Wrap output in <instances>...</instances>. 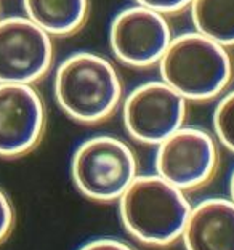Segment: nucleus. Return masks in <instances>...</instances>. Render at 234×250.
Masks as SVG:
<instances>
[{
    "label": "nucleus",
    "mask_w": 234,
    "mask_h": 250,
    "mask_svg": "<svg viewBox=\"0 0 234 250\" xmlns=\"http://www.w3.org/2000/svg\"><path fill=\"white\" fill-rule=\"evenodd\" d=\"M69 173L79 194L112 204L140 175L138 159L132 146L117 136L93 135L74 149Z\"/></svg>",
    "instance_id": "obj_4"
},
{
    "label": "nucleus",
    "mask_w": 234,
    "mask_h": 250,
    "mask_svg": "<svg viewBox=\"0 0 234 250\" xmlns=\"http://www.w3.org/2000/svg\"><path fill=\"white\" fill-rule=\"evenodd\" d=\"M191 2L192 0H135L136 5L154 10L164 16L181 13L183 10L190 8Z\"/></svg>",
    "instance_id": "obj_15"
},
{
    "label": "nucleus",
    "mask_w": 234,
    "mask_h": 250,
    "mask_svg": "<svg viewBox=\"0 0 234 250\" xmlns=\"http://www.w3.org/2000/svg\"><path fill=\"white\" fill-rule=\"evenodd\" d=\"M188 101L164 81L143 82L122 100V124L141 145L157 146L185 125Z\"/></svg>",
    "instance_id": "obj_6"
},
{
    "label": "nucleus",
    "mask_w": 234,
    "mask_h": 250,
    "mask_svg": "<svg viewBox=\"0 0 234 250\" xmlns=\"http://www.w3.org/2000/svg\"><path fill=\"white\" fill-rule=\"evenodd\" d=\"M218 166V141L201 127L183 125L156 146L154 173L185 192L209 185Z\"/></svg>",
    "instance_id": "obj_5"
},
{
    "label": "nucleus",
    "mask_w": 234,
    "mask_h": 250,
    "mask_svg": "<svg viewBox=\"0 0 234 250\" xmlns=\"http://www.w3.org/2000/svg\"><path fill=\"white\" fill-rule=\"evenodd\" d=\"M180 242L185 250H234V202L205 197L192 204Z\"/></svg>",
    "instance_id": "obj_10"
},
{
    "label": "nucleus",
    "mask_w": 234,
    "mask_h": 250,
    "mask_svg": "<svg viewBox=\"0 0 234 250\" xmlns=\"http://www.w3.org/2000/svg\"><path fill=\"white\" fill-rule=\"evenodd\" d=\"M15 221H16V212L13 202H11V199L5 192V189L0 188V246L13 232Z\"/></svg>",
    "instance_id": "obj_14"
},
{
    "label": "nucleus",
    "mask_w": 234,
    "mask_h": 250,
    "mask_svg": "<svg viewBox=\"0 0 234 250\" xmlns=\"http://www.w3.org/2000/svg\"><path fill=\"white\" fill-rule=\"evenodd\" d=\"M53 37L27 16L0 18V83H29L53 66Z\"/></svg>",
    "instance_id": "obj_7"
},
{
    "label": "nucleus",
    "mask_w": 234,
    "mask_h": 250,
    "mask_svg": "<svg viewBox=\"0 0 234 250\" xmlns=\"http://www.w3.org/2000/svg\"><path fill=\"white\" fill-rule=\"evenodd\" d=\"M172 39L167 16L136 3L117 11L109 24L111 52L125 66L159 64Z\"/></svg>",
    "instance_id": "obj_8"
},
{
    "label": "nucleus",
    "mask_w": 234,
    "mask_h": 250,
    "mask_svg": "<svg viewBox=\"0 0 234 250\" xmlns=\"http://www.w3.org/2000/svg\"><path fill=\"white\" fill-rule=\"evenodd\" d=\"M122 81L112 62L93 52L63 60L53 76V95L64 114L84 125L107 121L122 103Z\"/></svg>",
    "instance_id": "obj_2"
},
{
    "label": "nucleus",
    "mask_w": 234,
    "mask_h": 250,
    "mask_svg": "<svg viewBox=\"0 0 234 250\" xmlns=\"http://www.w3.org/2000/svg\"><path fill=\"white\" fill-rule=\"evenodd\" d=\"M77 250H136L132 244L117 237H95L87 242H84Z\"/></svg>",
    "instance_id": "obj_16"
},
{
    "label": "nucleus",
    "mask_w": 234,
    "mask_h": 250,
    "mask_svg": "<svg viewBox=\"0 0 234 250\" xmlns=\"http://www.w3.org/2000/svg\"><path fill=\"white\" fill-rule=\"evenodd\" d=\"M47 111L29 83H0V157L16 159L41 145Z\"/></svg>",
    "instance_id": "obj_9"
},
{
    "label": "nucleus",
    "mask_w": 234,
    "mask_h": 250,
    "mask_svg": "<svg viewBox=\"0 0 234 250\" xmlns=\"http://www.w3.org/2000/svg\"><path fill=\"white\" fill-rule=\"evenodd\" d=\"M24 16L51 37L79 32L88 20L90 0H22Z\"/></svg>",
    "instance_id": "obj_11"
},
{
    "label": "nucleus",
    "mask_w": 234,
    "mask_h": 250,
    "mask_svg": "<svg viewBox=\"0 0 234 250\" xmlns=\"http://www.w3.org/2000/svg\"><path fill=\"white\" fill-rule=\"evenodd\" d=\"M212 128L216 141L234 154V88L221 95L212 114Z\"/></svg>",
    "instance_id": "obj_13"
},
{
    "label": "nucleus",
    "mask_w": 234,
    "mask_h": 250,
    "mask_svg": "<svg viewBox=\"0 0 234 250\" xmlns=\"http://www.w3.org/2000/svg\"><path fill=\"white\" fill-rule=\"evenodd\" d=\"M157 66L161 81L194 103L223 95L234 72L228 48L197 31L175 36Z\"/></svg>",
    "instance_id": "obj_3"
},
{
    "label": "nucleus",
    "mask_w": 234,
    "mask_h": 250,
    "mask_svg": "<svg viewBox=\"0 0 234 250\" xmlns=\"http://www.w3.org/2000/svg\"><path fill=\"white\" fill-rule=\"evenodd\" d=\"M116 204L122 228L148 247L180 242L192 206L185 191L157 173L138 175Z\"/></svg>",
    "instance_id": "obj_1"
},
{
    "label": "nucleus",
    "mask_w": 234,
    "mask_h": 250,
    "mask_svg": "<svg viewBox=\"0 0 234 250\" xmlns=\"http://www.w3.org/2000/svg\"><path fill=\"white\" fill-rule=\"evenodd\" d=\"M228 197L231 199L234 202V168L231 172V177H230V183H228Z\"/></svg>",
    "instance_id": "obj_17"
},
{
    "label": "nucleus",
    "mask_w": 234,
    "mask_h": 250,
    "mask_svg": "<svg viewBox=\"0 0 234 250\" xmlns=\"http://www.w3.org/2000/svg\"><path fill=\"white\" fill-rule=\"evenodd\" d=\"M194 31L226 48H234V0H192Z\"/></svg>",
    "instance_id": "obj_12"
}]
</instances>
